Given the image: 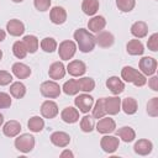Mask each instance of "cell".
<instances>
[{
    "label": "cell",
    "mask_w": 158,
    "mask_h": 158,
    "mask_svg": "<svg viewBox=\"0 0 158 158\" xmlns=\"http://www.w3.org/2000/svg\"><path fill=\"white\" fill-rule=\"evenodd\" d=\"M74 40L78 43L79 51L83 53L91 52L95 47V37L89 33L85 28H78L74 32Z\"/></svg>",
    "instance_id": "6da1fadb"
},
{
    "label": "cell",
    "mask_w": 158,
    "mask_h": 158,
    "mask_svg": "<svg viewBox=\"0 0 158 158\" xmlns=\"http://www.w3.org/2000/svg\"><path fill=\"white\" fill-rule=\"evenodd\" d=\"M121 77L123 80H126L127 83H132L135 84L136 86H143L146 83H147V79L146 77L139 73L137 69L132 68V67H123L122 70H121Z\"/></svg>",
    "instance_id": "7a4b0ae2"
},
{
    "label": "cell",
    "mask_w": 158,
    "mask_h": 158,
    "mask_svg": "<svg viewBox=\"0 0 158 158\" xmlns=\"http://www.w3.org/2000/svg\"><path fill=\"white\" fill-rule=\"evenodd\" d=\"M15 147L22 153H28L35 147V137L28 133H23L15 139Z\"/></svg>",
    "instance_id": "3957f363"
},
{
    "label": "cell",
    "mask_w": 158,
    "mask_h": 158,
    "mask_svg": "<svg viewBox=\"0 0 158 158\" xmlns=\"http://www.w3.org/2000/svg\"><path fill=\"white\" fill-rule=\"evenodd\" d=\"M41 94L44 96V98H49V99H54V98H58L59 94H60V86L56 83V81H43L41 84Z\"/></svg>",
    "instance_id": "277c9868"
},
{
    "label": "cell",
    "mask_w": 158,
    "mask_h": 158,
    "mask_svg": "<svg viewBox=\"0 0 158 158\" xmlns=\"http://www.w3.org/2000/svg\"><path fill=\"white\" fill-rule=\"evenodd\" d=\"M75 51H77V46L73 41H63L59 43L58 53L60 59L63 60H69L75 54Z\"/></svg>",
    "instance_id": "5b68a950"
},
{
    "label": "cell",
    "mask_w": 158,
    "mask_h": 158,
    "mask_svg": "<svg viewBox=\"0 0 158 158\" xmlns=\"http://www.w3.org/2000/svg\"><path fill=\"white\" fill-rule=\"evenodd\" d=\"M74 104H75V106L79 109L80 112L86 114V112H89V111L93 109L94 99H93V96H90V95H88V94H81V95H79V96L75 98Z\"/></svg>",
    "instance_id": "8992f818"
},
{
    "label": "cell",
    "mask_w": 158,
    "mask_h": 158,
    "mask_svg": "<svg viewBox=\"0 0 158 158\" xmlns=\"http://www.w3.org/2000/svg\"><path fill=\"white\" fill-rule=\"evenodd\" d=\"M139 69L143 75H153L157 70V60L152 57H143L139 60Z\"/></svg>",
    "instance_id": "52a82bcc"
},
{
    "label": "cell",
    "mask_w": 158,
    "mask_h": 158,
    "mask_svg": "<svg viewBox=\"0 0 158 158\" xmlns=\"http://www.w3.org/2000/svg\"><path fill=\"white\" fill-rule=\"evenodd\" d=\"M118 144H120V141L115 136H104L100 141V146L102 151L106 153H114L118 148Z\"/></svg>",
    "instance_id": "ba28073f"
},
{
    "label": "cell",
    "mask_w": 158,
    "mask_h": 158,
    "mask_svg": "<svg viewBox=\"0 0 158 158\" xmlns=\"http://www.w3.org/2000/svg\"><path fill=\"white\" fill-rule=\"evenodd\" d=\"M104 107H105L106 114L116 115V114H118L120 107H121V99H118L117 96L104 98Z\"/></svg>",
    "instance_id": "9c48e42d"
},
{
    "label": "cell",
    "mask_w": 158,
    "mask_h": 158,
    "mask_svg": "<svg viewBox=\"0 0 158 158\" xmlns=\"http://www.w3.org/2000/svg\"><path fill=\"white\" fill-rule=\"evenodd\" d=\"M41 114L43 117L46 118H53L58 115V106L54 101H51V100H47L42 104L41 106Z\"/></svg>",
    "instance_id": "30bf717a"
},
{
    "label": "cell",
    "mask_w": 158,
    "mask_h": 158,
    "mask_svg": "<svg viewBox=\"0 0 158 158\" xmlns=\"http://www.w3.org/2000/svg\"><path fill=\"white\" fill-rule=\"evenodd\" d=\"M49 17L54 25H62L67 20V11L62 6H54L49 12Z\"/></svg>",
    "instance_id": "8fae6325"
},
{
    "label": "cell",
    "mask_w": 158,
    "mask_h": 158,
    "mask_svg": "<svg viewBox=\"0 0 158 158\" xmlns=\"http://www.w3.org/2000/svg\"><path fill=\"white\" fill-rule=\"evenodd\" d=\"M116 128V123L112 118L110 117H101V120H99L98 125H96V130L100 133H110L114 132Z\"/></svg>",
    "instance_id": "7c38bea8"
},
{
    "label": "cell",
    "mask_w": 158,
    "mask_h": 158,
    "mask_svg": "<svg viewBox=\"0 0 158 158\" xmlns=\"http://www.w3.org/2000/svg\"><path fill=\"white\" fill-rule=\"evenodd\" d=\"M51 142L57 147H67L70 142V136L62 131H56L51 135Z\"/></svg>",
    "instance_id": "4fadbf2b"
},
{
    "label": "cell",
    "mask_w": 158,
    "mask_h": 158,
    "mask_svg": "<svg viewBox=\"0 0 158 158\" xmlns=\"http://www.w3.org/2000/svg\"><path fill=\"white\" fill-rule=\"evenodd\" d=\"M6 30H7V32H9L11 36L17 37V36H21V35L25 32V25H23L20 20L12 19V20H10V21L6 23Z\"/></svg>",
    "instance_id": "5bb4252c"
},
{
    "label": "cell",
    "mask_w": 158,
    "mask_h": 158,
    "mask_svg": "<svg viewBox=\"0 0 158 158\" xmlns=\"http://www.w3.org/2000/svg\"><path fill=\"white\" fill-rule=\"evenodd\" d=\"M115 42V38L112 36V33L107 32V31H100L98 32V36L95 37V43H98L100 47L107 48L111 47Z\"/></svg>",
    "instance_id": "9a60e30c"
},
{
    "label": "cell",
    "mask_w": 158,
    "mask_h": 158,
    "mask_svg": "<svg viewBox=\"0 0 158 158\" xmlns=\"http://www.w3.org/2000/svg\"><path fill=\"white\" fill-rule=\"evenodd\" d=\"M67 70L72 77H80L86 72V65L81 60H72L69 62Z\"/></svg>",
    "instance_id": "2e32d148"
},
{
    "label": "cell",
    "mask_w": 158,
    "mask_h": 158,
    "mask_svg": "<svg viewBox=\"0 0 158 158\" xmlns=\"http://www.w3.org/2000/svg\"><path fill=\"white\" fill-rule=\"evenodd\" d=\"M48 75L51 79H62L65 75V68L64 64L62 62H54L49 65V70H48Z\"/></svg>",
    "instance_id": "e0dca14e"
},
{
    "label": "cell",
    "mask_w": 158,
    "mask_h": 158,
    "mask_svg": "<svg viewBox=\"0 0 158 158\" xmlns=\"http://www.w3.org/2000/svg\"><path fill=\"white\" fill-rule=\"evenodd\" d=\"M106 86L107 89H110V91L115 95H118L123 91L125 89V84L122 83L121 79H118V77H110L106 80Z\"/></svg>",
    "instance_id": "ac0fdd59"
},
{
    "label": "cell",
    "mask_w": 158,
    "mask_h": 158,
    "mask_svg": "<svg viewBox=\"0 0 158 158\" xmlns=\"http://www.w3.org/2000/svg\"><path fill=\"white\" fill-rule=\"evenodd\" d=\"M152 148H153V144L151 141L148 139H138L135 146H133V149L137 154L139 156H147L152 152Z\"/></svg>",
    "instance_id": "d6986e66"
},
{
    "label": "cell",
    "mask_w": 158,
    "mask_h": 158,
    "mask_svg": "<svg viewBox=\"0 0 158 158\" xmlns=\"http://www.w3.org/2000/svg\"><path fill=\"white\" fill-rule=\"evenodd\" d=\"M20 131H21V125L16 120L7 121L4 125V128H2L4 135L7 136V137H15V136H17L20 133Z\"/></svg>",
    "instance_id": "ffe728a7"
},
{
    "label": "cell",
    "mask_w": 158,
    "mask_h": 158,
    "mask_svg": "<svg viewBox=\"0 0 158 158\" xmlns=\"http://www.w3.org/2000/svg\"><path fill=\"white\" fill-rule=\"evenodd\" d=\"M60 117L67 123H74V122H77L79 120V111L77 109L72 107V106H68L62 111Z\"/></svg>",
    "instance_id": "44dd1931"
},
{
    "label": "cell",
    "mask_w": 158,
    "mask_h": 158,
    "mask_svg": "<svg viewBox=\"0 0 158 158\" xmlns=\"http://www.w3.org/2000/svg\"><path fill=\"white\" fill-rule=\"evenodd\" d=\"M131 33L137 38H143L148 33V26L143 21H137L131 26Z\"/></svg>",
    "instance_id": "7402d4cb"
},
{
    "label": "cell",
    "mask_w": 158,
    "mask_h": 158,
    "mask_svg": "<svg viewBox=\"0 0 158 158\" xmlns=\"http://www.w3.org/2000/svg\"><path fill=\"white\" fill-rule=\"evenodd\" d=\"M12 73L19 78V79H26L27 77H30V74H31V69H30V67L28 65H26V64H23V63H15L14 65H12Z\"/></svg>",
    "instance_id": "603a6c76"
},
{
    "label": "cell",
    "mask_w": 158,
    "mask_h": 158,
    "mask_svg": "<svg viewBox=\"0 0 158 158\" xmlns=\"http://www.w3.org/2000/svg\"><path fill=\"white\" fill-rule=\"evenodd\" d=\"M106 26V20L102 16H94L88 22V27L91 32H100Z\"/></svg>",
    "instance_id": "cb8c5ba5"
},
{
    "label": "cell",
    "mask_w": 158,
    "mask_h": 158,
    "mask_svg": "<svg viewBox=\"0 0 158 158\" xmlns=\"http://www.w3.org/2000/svg\"><path fill=\"white\" fill-rule=\"evenodd\" d=\"M126 48H127V53L131 54V56H141L144 52L143 44H142V42L139 40H131V41H128Z\"/></svg>",
    "instance_id": "d4e9b609"
},
{
    "label": "cell",
    "mask_w": 158,
    "mask_h": 158,
    "mask_svg": "<svg viewBox=\"0 0 158 158\" xmlns=\"http://www.w3.org/2000/svg\"><path fill=\"white\" fill-rule=\"evenodd\" d=\"M116 135H117L123 142H126V143L132 142V141L135 139V137H136V133H135L133 128H131L130 126H123V127L118 128V130L116 131Z\"/></svg>",
    "instance_id": "484cf974"
},
{
    "label": "cell",
    "mask_w": 158,
    "mask_h": 158,
    "mask_svg": "<svg viewBox=\"0 0 158 158\" xmlns=\"http://www.w3.org/2000/svg\"><path fill=\"white\" fill-rule=\"evenodd\" d=\"M81 10L85 15H95L99 10V0H84L81 4Z\"/></svg>",
    "instance_id": "4316f807"
},
{
    "label": "cell",
    "mask_w": 158,
    "mask_h": 158,
    "mask_svg": "<svg viewBox=\"0 0 158 158\" xmlns=\"http://www.w3.org/2000/svg\"><path fill=\"white\" fill-rule=\"evenodd\" d=\"M26 49H27V53H35L37 49H38V38L33 35H27L23 37L22 40Z\"/></svg>",
    "instance_id": "83f0119b"
},
{
    "label": "cell",
    "mask_w": 158,
    "mask_h": 158,
    "mask_svg": "<svg viewBox=\"0 0 158 158\" xmlns=\"http://www.w3.org/2000/svg\"><path fill=\"white\" fill-rule=\"evenodd\" d=\"M138 109L137 101L133 98H125L122 100V110L127 115H133Z\"/></svg>",
    "instance_id": "f1b7e54d"
},
{
    "label": "cell",
    "mask_w": 158,
    "mask_h": 158,
    "mask_svg": "<svg viewBox=\"0 0 158 158\" xmlns=\"http://www.w3.org/2000/svg\"><path fill=\"white\" fill-rule=\"evenodd\" d=\"M10 94L16 99H21L26 94V86L21 81H15L10 86Z\"/></svg>",
    "instance_id": "f546056e"
},
{
    "label": "cell",
    "mask_w": 158,
    "mask_h": 158,
    "mask_svg": "<svg viewBox=\"0 0 158 158\" xmlns=\"http://www.w3.org/2000/svg\"><path fill=\"white\" fill-rule=\"evenodd\" d=\"M27 126H28L30 131H32V132H41L44 127V121L40 116H32L28 120Z\"/></svg>",
    "instance_id": "4dcf8cb0"
},
{
    "label": "cell",
    "mask_w": 158,
    "mask_h": 158,
    "mask_svg": "<svg viewBox=\"0 0 158 158\" xmlns=\"http://www.w3.org/2000/svg\"><path fill=\"white\" fill-rule=\"evenodd\" d=\"M79 85H78V81L75 79H69L68 81L64 83L63 85V91L67 94V95H75L79 93Z\"/></svg>",
    "instance_id": "1f68e13d"
},
{
    "label": "cell",
    "mask_w": 158,
    "mask_h": 158,
    "mask_svg": "<svg viewBox=\"0 0 158 158\" xmlns=\"http://www.w3.org/2000/svg\"><path fill=\"white\" fill-rule=\"evenodd\" d=\"M12 53L19 59H22V58L26 57L27 49H26V47H25V44H23L22 41H16L14 43V46H12Z\"/></svg>",
    "instance_id": "d6a6232c"
},
{
    "label": "cell",
    "mask_w": 158,
    "mask_h": 158,
    "mask_svg": "<svg viewBox=\"0 0 158 158\" xmlns=\"http://www.w3.org/2000/svg\"><path fill=\"white\" fill-rule=\"evenodd\" d=\"M77 81H78L79 89L83 90V91H91V90H94V88H95V81H94V79H91V78L85 77V78L78 79Z\"/></svg>",
    "instance_id": "836d02e7"
},
{
    "label": "cell",
    "mask_w": 158,
    "mask_h": 158,
    "mask_svg": "<svg viewBox=\"0 0 158 158\" xmlns=\"http://www.w3.org/2000/svg\"><path fill=\"white\" fill-rule=\"evenodd\" d=\"M41 48L47 53H52V52H54L57 49V42L52 37H46L41 42Z\"/></svg>",
    "instance_id": "e575fe53"
},
{
    "label": "cell",
    "mask_w": 158,
    "mask_h": 158,
    "mask_svg": "<svg viewBox=\"0 0 158 158\" xmlns=\"http://www.w3.org/2000/svg\"><path fill=\"white\" fill-rule=\"evenodd\" d=\"M105 114H106V111L104 107V98H102V99H99L96 101V104L93 109V117L94 118H101L105 116Z\"/></svg>",
    "instance_id": "d590c367"
},
{
    "label": "cell",
    "mask_w": 158,
    "mask_h": 158,
    "mask_svg": "<svg viewBox=\"0 0 158 158\" xmlns=\"http://www.w3.org/2000/svg\"><path fill=\"white\" fill-rule=\"evenodd\" d=\"M135 0H116V6L123 12H130L135 7Z\"/></svg>",
    "instance_id": "8d00e7d4"
},
{
    "label": "cell",
    "mask_w": 158,
    "mask_h": 158,
    "mask_svg": "<svg viewBox=\"0 0 158 158\" xmlns=\"http://www.w3.org/2000/svg\"><path fill=\"white\" fill-rule=\"evenodd\" d=\"M80 128L83 132H91L94 128V121L90 116H84L80 121Z\"/></svg>",
    "instance_id": "74e56055"
},
{
    "label": "cell",
    "mask_w": 158,
    "mask_h": 158,
    "mask_svg": "<svg viewBox=\"0 0 158 158\" xmlns=\"http://www.w3.org/2000/svg\"><path fill=\"white\" fill-rule=\"evenodd\" d=\"M147 112L152 117H156L158 115V98H153L147 104Z\"/></svg>",
    "instance_id": "f35d334b"
},
{
    "label": "cell",
    "mask_w": 158,
    "mask_h": 158,
    "mask_svg": "<svg viewBox=\"0 0 158 158\" xmlns=\"http://www.w3.org/2000/svg\"><path fill=\"white\" fill-rule=\"evenodd\" d=\"M147 47H148V49H151L153 52L158 51V33H153L149 37V40L147 42Z\"/></svg>",
    "instance_id": "ab89813d"
},
{
    "label": "cell",
    "mask_w": 158,
    "mask_h": 158,
    "mask_svg": "<svg viewBox=\"0 0 158 158\" xmlns=\"http://www.w3.org/2000/svg\"><path fill=\"white\" fill-rule=\"evenodd\" d=\"M11 105V98L9 94L0 91V109H6L10 107Z\"/></svg>",
    "instance_id": "60d3db41"
},
{
    "label": "cell",
    "mask_w": 158,
    "mask_h": 158,
    "mask_svg": "<svg viewBox=\"0 0 158 158\" xmlns=\"http://www.w3.org/2000/svg\"><path fill=\"white\" fill-rule=\"evenodd\" d=\"M35 7L40 11H46L51 6V0H33Z\"/></svg>",
    "instance_id": "b9f144b4"
},
{
    "label": "cell",
    "mask_w": 158,
    "mask_h": 158,
    "mask_svg": "<svg viewBox=\"0 0 158 158\" xmlns=\"http://www.w3.org/2000/svg\"><path fill=\"white\" fill-rule=\"evenodd\" d=\"M12 81V75L6 70H0V85H7Z\"/></svg>",
    "instance_id": "7bdbcfd3"
},
{
    "label": "cell",
    "mask_w": 158,
    "mask_h": 158,
    "mask_svg": "<svg viewBox=\"0 0 158 158\" xmlns=\"http://www.w3.org/2000/svg\"><path fill=\"white\" fill-rule=\"evenodd\" d=\"M148 84H149V86H151L152 90H154V91L158 90V78H157V77H152V78L149 79Z\"/></svg>",
    "instance_id": "ee69618b"
},
{
    "label": "cell",
    "mask_w": 158,
    "mask_h": 158,
    "mask_svg": "<svg viewBox=\"0 0 158 158\" xmlns=\"http://www.w3.org/2000/svg\"><path fill=\"white\" fill-rule=\"evenodd\" d=\"M60 157H62V158H64V157H70V158H73V153H72L70 151H64V152L60 153Z\"/></svg>",
    "instance_id": "f6af8a7d"
},
{
    "label": "cell",
    "mask_w": 158,
    "mask_h": 158,
    "mask_svg": "<svg viewBox=\"0 0 158 158\" xmlns=\"http://www.w3.org/2000/svg\"><path fill=\"white\" fill-rule=\"evenodd\" d=\"M5 36H6L5 31H4V30H0V42H2V41L5 40Z\"/></svg>",
    "instance_id": "bcb514c9"
},
{
    "label": "cell",
    "mask_w": 158,
    "mask_h": 158,
    "mask_svg": "<svg viewBox=\"0 0 158 158\" xmlns=\"http://www.w3.org/2000/svg\"><path fill=\"white\" fill-rule=\"evenodd\" d=\"M2 122H4V116H2L1 114H0V126L2 125Z\"/></svg>",
    "instance_id": "7dc6e473"
},
{
    "label": "cell",
    "mask_w": 158,
    "mask_h": 158,
    "mask_svg": "<svg viewBox=\"0 0 158 158\" xmlns=\"http://www.w3.org/2000/svg\"><path fill=\"white\" fill-rule=\"evenodd\" d=\"M14 2H21V1H23V0H12Z\"/></svg>",
    "instance_id": "c3c4849f"
},
{
    "label": "cell",
    "mask_w": 158,
    "mask_h": 158,
    "mask_svg": "<svg viewBox=\"0 0 158 158\" xmlns=\"http://www.w3.org/2000/svg\"><path fill=\"white\" fill-rule=\"evenodd\" d=\"M1 58H2V51L0 49V60H1Z\"/></svg>",
    "instance_id": "681fc988"
}]
</instances>
